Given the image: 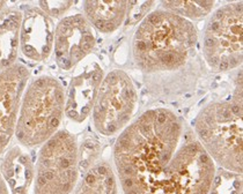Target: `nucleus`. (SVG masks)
<instances>
[{"instance_id": "nucleus-21", "label": "nucleus", "mask_w": 243, "mask_h": 194, "mask_svg": "<svg viewBox=\"0 0 243 194\" xmlns=\"http://www.w3.org/2000/svg\"><path fill=\"white\" fill-rule=\"evenodd\" d=\"M0 194H11L9 191H8V187H7L6 183H5L2 176H1V173H0Z\"/></svg>"}, {"instance_id": "nucleus-18", "label": "nucleus", "mask_w": 243, "mask_h": 194, "mask_svg": "<svg viewBox=\"0 0 243 194\" xmlns=\"http://www.w3.org/2000/svg\"><path fill=\"white\" fill-rule=\"evenodd\" d=\"M101 154V144L94 137H86L78 144L79 171L85 175L97 162Z\"/></svg>"}, {"instance_id": "nucleus-8", "label": "nucleus", "mask_w": 243, "mask_h": 194, "mask_svg": "<svg viewBox=\"0 0 243 194\" xmlns=\"http://www.w3.org/2000/svg\"><path fill=\"white\" fill-rule=\"evenodd\" d=\"M95 43L94 29L85 16L81 14L65 16L54 30L56 64L63 71H71L92 52Z\"/></svg>"}, {"instance_id": "nucleus-6", "label": "nucleus", "mask_w": 243, "mask_h": 194, "mask_svg": "<svg viewBox=\"0 0 243 194\" xmlns=\"http://www.w3.org/2000/svg\"><path fill=\"white\" fill-rule=\"evenodd\" d=\"M242 1H236L219 7L206 24L203 54L214 72H227L242 65Z\"/></svg>"}, {"instance_id": "nucleus-15", "label": "nucleus", "mask_w": 243, "mask_h": 194, "mask_svg": "<svg viewBox=\"0 0 243 194\" xmlns=\"http://www.w3.org/2000/svg\"><path fill=\"white\" fill-rule=\"evenodd\" d=\"M73 194H118L117 179L111 165L99 161L84 175Z\"/></svg>"}, {"instance_id": "nucleus-1", "label": "nucleus", "mask_w": 243, "mask_h": 194, "mask_svg": "<svg viewBox=\"0 0 243 194\" xmlns=\"http://www.w3.org/2000/svg\"><path fill=\"white\" fill-rule=\"evenodd\" d=\"M123 194H207L215 163L182 117L167 108L145 111L113 147Z\"/></svg>"}, {"instance_id": "nucleus-9", "label": "nucleus", "mask_w": 243, "mask_h": 194, "mask_svg": "<svg viewBox=\"0 0 243 194\" xmlns=\"http://www.w3.org/2000/svg\"><path fill=\"white\" fill-rule=\"evenodd\" d=\"M29 76L30 72L22 64H14L0 72V155L15 133L21 99Z\"/></svg>"}, {"instance_id": "nucleus-14", "label": "nucleus", "mask_w": 243, "mask_h": 194, "mask_svg": "<svg viewBox=\"0 0 243 194\" xmlns=\"http://www.w3.org/2000/svg\"><path fill=\"white\" fill-rule=\"evenodd\" d=\"M22 14L18 9H6L0 13V71L15 64L20 46Z\"/></svg>"}, {"instance_id": "nucleus-11", "label": "nucleus", "mask_w": 243, "mask_h": 194, "mask_svg": "<svg viewBox=\"0 0 243 194\" xmlns=\"http://www.w3.org/2000/svg\"><path fill=\"white\" fill-rule=\"evenodd\" d=\"M54 26L52 19L40 8L31 7L22 15L20 49L22 54L34 63L45 61L53 49Z\"/></svg>"}, {"instance_id": "nucleus-16", "label": "nucleus", "mask_w": 243, "mask_h": 194, "mask_svg": "<svg viewBox=\"0 0 243 194\" xmlns=\"http://www.w3.org/2000/svg\"><path fill=\"white\" fill-rule=\"evenodd\" d=\"M214 1H163L164 11L188 20H202L214 8Z\"/></svg>"}, {"instance_id": "nucleus-7", "label": "nucleus", "mask_w": 243, "mask_h": 194, "mask_svg": "<svg viewBox=\"0 0 243 194\" xmlns=\"http://www.w3.org/2000/svg\"><path fill=\"white\" fill-rule=\"evenodd\" d=\"M138 105V92L131 76L122 70L109 72L102 80L93 106V124L103 136L122 133Z\"/></svg>"}, {"instance_id": "nucleus-22", "label": "nucleus", "mask_w": 243, "mask_h": 194, "mask_svg": "<svg viewBox=\"0 0 243 194\" xmlns=\"http://www.w3.org/2000/svg\"><path fill=\"white\" fill-rule=\"evenodd\" d=\"M7 5L6 1H0V13H1V11L5 8V6Z\"/></svg>"}, {"instance_id": "nucleus-10", "label": "nucleus", "mask_w": 243, "mask_h": 194, "mask_svg": "<svg viewBox=\"0 0 243 194\" xmlns=\"http://www.w3.org/2000/svg\"><path fill=\"white\" fill-rule=\"evenodd\" d=\"M103 78L102 66L97 61H89L71 80L65 97L64 111L68 120L74 124H82L88 118Z\"/></svg>"}, {"instance_id": "nucleus-4", "label": "nucleus", "mask_w": 243, "mask_h": 194, "mask_svg": "<svg viewBox=\"0 0 243 194\" xmlns=\"http://www.w3.org/2000/svg\"><path fill=\"white\" fill-rule=\"evenodd\" d=\"M65 111V92L59 81L50 75L33 80L23 92L15 127L18 141L36 147L54 135Z\"/></svg>"}, {"instance_id": "nucleus-19", "label": "nucleus", "mask_w": 243, "mask_h": 194, "mask_svg": "<svg viewBox=\"0 0 243 194\" xmlns=\"http://www.w3.org/2000/svg\"><path fill=\"white\" fill-rule=\"evenodd\" d=\"M155 1H127L124 23L126 27L136 26L149 14Z\"/></svg>"}, {"instance_id": "nucleus-17", "label": "nucleus", "mask_w": 243, "mask_h": 194, "mask_svg": "<svg viewBox=\"0 0 243 194\" xmlns=\"http://www.w3.org/2000/svg\"><path fill=\"white\" fill-rule=\"evenodd\" d=\"M207 194H242V175L225 169L218 170Z\"/></svg>"}, {"instance_id": "nucleus-2", "label": "nucleus", "mask_w": 243, "mask_h": 194, "mask_svg": "<svg viewBox=\"0 0 243 194\" xmlns=\"http://www.w3.org/2000/svg\"><path fill=\"white\" fill-rule=\"evenodd\" d=\"M198 34L191 21L164 9L149 13L132 40L134 64L146 74L182 68L196 56Z\"/></svg>"}, {"instance_id": "nucleus-12", "label": "nucleus", "mask_w": 243, "mask_h": 194, "mask_svg": "<svg viewBox=\"0 0 243 194\" xmlns=\"http://www.w3.org/2000/svg\"><path fill=\"white\" fill-rule=\"evenodd\" d=\"M0 173L11 194H30L35 170L30 156L21 147L14 146L5 154Z\"/></svg>"}, {"instance_id": "nucleus-13", "label": "nucleus", "mask_w": 243, "mask_h": 194, "mask_svg": "<svg viewBox=\"0 0 243 194\" xmlns=\"http://www.w3.org/2000/svg\"><path fill=\"white\" fill-rule=\"evenodd\" d=\"M127 1L108 0V1H85V18L89 24L100 32L111 34L124 23Z\"/></svg>"}, {"instance_id": "nucleus-20", "label": "nucleus", "mask_w": 243, "mask_h": 194, "mask_svg": "<svg viewBox=\"0 0 243 194\" xmlns=\"http://www.w3.org/2000/svg\"><path fill=\"white\" fill-rule=\"evenodd\" d=\"M38 5L49 18H59L74 5V1H40Z\"/></svg>"}, {"instance_id": "nucleus-3", "label": "nucleus", "mask_w": 243, "mask_h": 194, "mask_svg": "<svg viewBox=\"0 0 243 194\" xmlns=\"http://www.w3.org/2000/svg\"><path fill=\"white\" fill-rule=\"evenodd\" d=\"M193 132L212 161L227 171L242 175V83L232 101L207 104L196 117Z\"/></svg>"}, {"instance_id": "nucleus-5", "label": "nucleus", "mask_w": 243, "mask_h": 194, "mask_svg": "<svg viewBox=\"0 0 243 194\" xmlns=\"http://www.w3.org/2000/svg\"><path fill=\"white\" fill-rule=\"evenodd\" d=\"M79 173L77 139L68 131H58L38 153L34 194H73Z\"/></svg>"}]
</instances>
